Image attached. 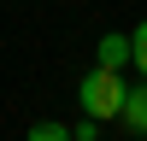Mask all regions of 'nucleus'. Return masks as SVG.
<instances>
[{"instance_id": "20e7f679", "label": "nucleus", "mask_w": 147, "mask_h": 141, "mask_svg": "<svg viewBox=\"0 0 147 141\" xmlns=\"http://www.w3.org/2000/svg\"><path fill=\"white\" fill-rule=\"evenodd\" d=\"M24 141H77L71 135V124H53V117H41V124H30V135Z\"/></svg>"}, {"instance_id": "f03ea898", "label": "nucleus", "mask_w": 147, "mask_h": 141, "mask_svg": "<svg viewBox=\"0 0 147 141\" xmlns=\"http://www.w3.org/2000/svg\"><path fill=\"white\" fill-rule=\"evenodd\" d=\"M94 59H100L106 70H124L129 59H136V47H129V35H124V30H106V35H100V47H94Z\"/></svg>"}, {"instance_id": "f257e3e1", "label": "nucleus", "mask_w": 147, "mask_h": 141, "mask_svg": "<svg viewBox=\"0 0 147 141\" xmlns=\"http://www.w3.org/2000/svg\"><path fill=\"white\" fill-rule=\"evenodd\" d=\"M124 94H129L124 70H106V65H94L88 77L77 82V100H82V112H88V117H100V124L124 112Z\"/></svg>"}, {"instance_id": "39448f33", "label": "nucleus", "mask_w": 147, "mask_h": 141, "mask_svg": "<svg viewBox=\"0 0 147 141\" xmlns=\"http://www.w3.org/2000/svg\"><path fill=\"white\" fill-rule=\"evenodd\" d=\"M129 47H136V59H129V65H136L141 77H147V18L136 23V30H129Z\"/></svg>"}, {"instance_id": "7ed1b4c3", "label": "nucleus", "mask_w": 147, "mask_h": 141, "mask_svg": "<svg viewBox=\"0 0 147 141\" xmlns=\"http://www.w3.org/2000/svg\"><path fill=\"white\" fill-rule=\"evenodd\" d=\"M118 124H124L129 135H147V82L124 94V112H118Z\"/></svg>"}]
</instances>
